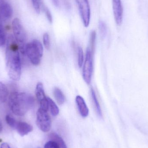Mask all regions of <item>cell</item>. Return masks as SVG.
Returning <instances> with one entry per match:
<instances>
[{"label": "cell", "mask_w": 148, "mask_h": 148, "mask_svg": "<svg viewBox=\"0 0 148 148\" xmlns=\"http://www.w3.org/2000/svg\"><path fill=\"white\" fill-rule=\"evenodd\" d=\"M19 49L14 37L9 36L6 49V68L9 77L13 81H18L21 77V66Z\"/></svg>", "instance_id": "obj_1"}, {"label": "cell", "mask_w": 148, "mask_h": 148, "mask_svg": "<svg viewBox=\"0 0 148 148\" xmlns=\"http://www.w3.org/2000/svg\"><path fill=\"white\" fill-rule=\"evenodd\" d=\"M34 102L33 96L27 93L14 92L9 97L10 108L12 112L18 116H24L33 108Z\"/></svg>", "instance_id": "obj_2"}, {"label": "cell", "mask_w": 148, "mask_h": 148, "mask_svg": "<svg viewBox=\"0 0 148 148\" xmlns=\"http://www.w3.org/2000/svg\"><path fill=\"white\" fill-rule=\"evenodd\" d=\"M43 52L42 44L38 40H34L26 45L25 54L31 63L35 66L40 64Z\"/></svg>", "instance_id": "obj_3"}, {"label": "cell", "mask_w": 148, "mask_h": 148, "mask_svg": "<svg viewBox=\"0 0 148 148\" xmlns=\"http://www.w3.org/2000/svg\"><path fill=\"white\" fill-rule=\"evenodd\" d=\"M12 25L14 37L18 44L19 49L22 53L25 54L27 44L26 32L18 18H15L13 20Z\"/></svg>", "instance_id": "obj_4"}, {"label": "cell", "mask_w": 148, "mask_h": 148, "mask_svg": "<svg viewBox=\"0 0 148 148\" xmlns=\"http://www.w3.org/2000/svg\"><path fill=\"white\" fill-rule=\"evenodd\" d=\"M36 124L43 132H47L51 127V120L47 111L39 108L36 113Z\"/></svg>", "instance_id": "obj_5"}, {"label": "cell", "mask_w": 148, "mask_h": 148, "mask_svg": "<svg viewBox=\"0 0 148 148\" xmlns=\"http://www.w3.org/2000/svg\"><path fill=\"white\" fill-rule=\"evenodd\" d=\"M79 10L80 16L84 27L89 25L90 18V10L88 0H75Z\"/></svg>", "instance_id": "obj_6"}, {"label": "cell", "mask_w": 148, "mask_h": 148, "mask_svg": "<svg viewBox=\"0 0 148 148\" xmlns=\"http://www.w3.org/2000/svg\"><path fill=\"white\" fill-rule=\"evenodd\" d=\"M92 54L90 48L88 47L86 51L85 61L83 68V77L87 84H90L93 71Z\"/></svg>", "instance_id": "obj_7"}, {"label": "cell", "mask_w": 148, "mask_h": 148, "mask_svg": "<svg viewBox=\"0 0 148 148\" xmlns=\"http://www.w3.org/2000/svg\"><path fill=\"white\" fill-rule=\"evenodd\" d=\"M113 12L116 23L118 26L121 24L123 19V8L121 0H112Z\"/></svg>", "instance_id": "obj_8"}, {"label": "cell", "mask_w": 148, "mask_h": 148, "mask_svg": "<svg viewBox=\"0 0 148 148\" xmlns=\"http://www.w3.org/2000/svg\"><path fill=\"white\" fill-rule=\"evenodd\" d=\"M0 14L4 20H9L12 17L13 9L10 3L5 1L0 3Z\"/></svg>", "instance_id": "obj_9"}, {"label": "cell", "mask_w": 148, "mask_h": 148, "mask_svg": "<svg viewBox=\"0 0 148 148\" xmlns=\"http://www.w3.org/2000/svg\"><path fill=\"white\" fill-rule=\"evenodd\" d=\"M15 129L20 136H23L32 132L33 127L30 124L25 122L17 121Z\"/></svg>", "instance_id": "obj_10"}, {"label": "cell", "mask_w": 148, "mask_h": 148, "mask_svg": "<svg viewBox=\"0 0 148 148\" xmlns=\"http://www.w3.org/2000/svg\"><path fill=\"white\" fill-rule=\"evenodd\" d=\"M75 101L81 115L83 117H87L88 115L89 110L83 97L77 96Z\"/></svg>", "instance_id": "obj_11"}, {"label": "cell", "mask_w": 148, "mask_h": 148, "mask_svg": "<svg viewBox=\"0 0 148 148\" xmlns=\"http://www.w3.org/2000/svg\"><path fill=\"white\" fill-rule=\"evenodd\" d=\"M35 93L36 98L39 103H42L47 101V97L45 95L43 84L42 83L39 82L37 83Z\"/></svg>", "instance_id": "obj_12"}, {"label": "cell", "mask_w": 148, "mask_h": 148, "mask_svg": "<svg viewBox=\"0 0 148 148\" xmlns=\"http://www.w3.org/2000/svg\"><path fill=\"white\" fill-rule=\"evenodd\" d=\"M9 92L7 87L0 81V104L6 101L8 97Z\"/></svg>", "instance_id": "obj_13"}, {"label": "cell", "mask_w": 148, "mask_h": 148, "mask_svg": "<svg viewBox=\"0 0 148 148\" xmlns=\"http://www.w3.org/2000/svg\"><path fill=\"white\" fill-rule=\"evenodd\" d=\"M54 95L56 100L60 105H62L64 103L66 98L63 95V93L60 89L58 88H55L54 89Z\"/></svg>", "instance_id": "obj_14"}, {"label": "cell", "mask_w": 148, "mask_h": 148, "mask_svg": "<svg viewBox=\"0 0 148 148\" xmlns=\"http://www.w3.org/2000/svg\"><path fill=\"white\" fill-rule=\"evenodd\" d=\"M48 103L49 110L53 116H56L59 114V109L55 103L52 99L49 97H47Z\"/></svg>", "instance_id": "obj_15"}, {"label": "cell", "mask_w": 148, "mask_h": 148, "mask_svg": "<svg viewBox=\"0 0 148 148\" xmlns=\"http://www.w3.org/2000/svg\"><path fill=\"white\" fill-rule=\"evenodd\" d=\"M49 137L51 140L54 141L57 143L60 148H67L64 140L57 134L54 133H51L49 134Z\"/></svg>", "instance_id": "obj_16"}, {"label": "cell", "mask_w": 148, "mask_h": 148, "mask_svg": "<svg viewBox=\"0 0 148 148\" xmlns=\"http://www.w3.org/2000/svg\"><path fill=\"white\" fill-rule=\"evenodd\" d=\"M91 96H92V99H93V102H94L95 107L96 110L97 114L98 115V116L100 117H101L102 116L101 109L99 102H98L97 98L94 89L92 88L91 90Z\"/></svg>", "instance_id": "obj_17"}, {"label": "cell", "mask_w": 148, "mask_h": 148, "mask_svg": "<svg viewBox=\"0 0 148 148\" xmlns=\"http://www.w3.org/2000/svg\"><path fill=\"white\" fill-rule=\"evenodd\" d=\"M6 38L5 31L2 22H0V47L3 46L6 42Z\"/></svg>", "instance_id": "obj_18"}, {"label": "cell", "mask_w": 148, "mask_h": 148, "mask_svg": "<svg viewBox=\"0 0 148 148\" xmlns=\"http://www.w3.org/2000/svg\"><path fill=\"white\" fill-rule=\"evenodd\" d=\"M96 37V33L95 31H92L90 33V47H89L92 53H94V50H95Z\"/></svg>", "instance_id": "obj_19"}, {"label": "cell", "mask_w": 148, "mask_h": 148, "mask_svg": "<svg viewBox=\"0 0 148 148\" xmlns=\"http://www.w3.org/2000/svg\"><path fill=\"white\" fill-rule=\"evenodd\" d=\"M5 119H6V122L10 127H11L12 128L15 129L17 121L14 117L9 115H6Z\"/></svg>", "instance_id": "obj_20"}, {"label": "cell", "mask_w": 148, "mask_h": 148, "mask_svg": "<svg viewBox=\"0 0 148 148\" xmlns=\"http://www.w3.org/2000/svg\"><path fill=\"white\" fill-rule=\"evenodd\" d=\"M99 29L102 38H104L107 34V27L104 22L102 21L99 22Z\"/></svg>", "instance_id": "obj_21"}, {"label": "cell", "mask_w": 148, "mask_h": 148, "mask_svg": "<svg viewBox=\"0 0 148 148\" xmlns=\"http://www.w3.org/2000/svg\"><path fill=\"white\" fill-rule=\"evenodd\" d=\"M77 56H78V65L79 67L82 66L84 62V52L82 49L79 47L77 49Z\"/></svg>", "instance_id": "obj_22"}, {"label": "cell", "mask_w": 148, "mask_h": 148, "mask_svg": "<svg viewBox=\"0 0 148 148\" xmlns=\"http://www.w3.org/2000/svg\"><path fill=\"white\" fill-rule=\"evenodd\" d=\"M32 5L34 9L37 14H39L40 12L41 6V0H31Z\"/></svg>", "instance_id": "obj_23"}, {"label": "cell", "mask_w": 148, "mask_h": 148, "mask_svg": "<svg viewBox=\"0 0 148 148\" xmlns=\"http://www.w3.org/2000/svg\"><path fill=\"white\" fill-rule=\"evenodd\" d=\"M43 44L46 48L48 49H49L50 47V40L48 33H45L43 35Z\"/></svg>", "instance_id": "obj_24"}, {"label": "cell", "mask_w": 148, "mask_h": 148, "mask_svg": "<svg viewBox=\"0 0 148 148\" xmlns=\"http://www.w3.org/2000/svg\"><path fill=\"white\" fill-rule=\"evenodd\" d=\"M44 148H60V147L54 141L50 140L45 144Z\"/></svg>", "instance_id": "obj_25"}, {"label": "cell", "mask_w": 148, "mask_h": 148, "mask_svg": "<svg viewBox=\"0 0 148 148\" xmlns=\"http://www.w3.org/2000/svg\"><path fill=\"white\" fill-rule=\"evenodd\" d=\"M42 8H43V10H44L46 16L49 22L51 23L53 21V17H52L50 11H49V9L47 7H46L45 6H42Z\"/></svg>", "instance_id": "obj_26"}, {"label": "cell", "mask_w": 148, "mask_h": 148, "mask_svg": "<svg viewBox=\"0 0 148 148\" xmlns=\"http://www.w3.org/2000/svg\"><path fill=\"white\" fill-rule=\"evenodd\" d=\"M62 1L64 5H65V7L67 9H70V8H71V5H70L69 0H62Z\"/></svg>", "instance_id": "obj_27"}, {"label": "cell", "mask_w": 148, "mask_h": 148, "mask_svg": "<svg viewBox=\"0 0 148 148\" xmlns=\"http://www.w3.org/2000/svg\"><path fill=\"white\" fill-rule=\"evenodd\" d=\"M53 3L54 5L56 7H59L60 6V3L59 0H51Z\"/></svg>", "instance_id": "obj_28"}, {"label": "cell", "mask_w": 148, "mask_h": 148, "mask_svg": "<svg viewBox=\"0 0 148 148\" xmlns=\"http://www.w3.org/2000/svg\"><path fill=\"white\" fill-rule=\"evenodd\" d=\"M1 148H10V146H9L8 144V143H3L1 145Z\"/></svg>", "instance_id": "obj_29"}, {"label": "cell", "mask_w": 148, "mask_h": 148, "mask_svg": "<svg viewBox=\"0 0 148 148\" xmlns=\"http://www.w3.org/2000/svg\"><path fill=\"white\" fill-rule=\"evenodd\" d=\"M3 125L1 122L0 121V133L3 130Z\"/></svg>", "instance_id": "obj_30"}, {"label": "cell", "mask_w": 148, "mask_h": 148, "mask_svg": "<svg viewBox=\"0 0 148 148\" xmlns=\"http://www.w3.org/2000/svg\"><path fill=\"white\" fill-rule=\"evenodd\" d=\"M4 1H5V0H0V3Z\"/></svg>", "instance_id": "obj_31"}]
</instances>
